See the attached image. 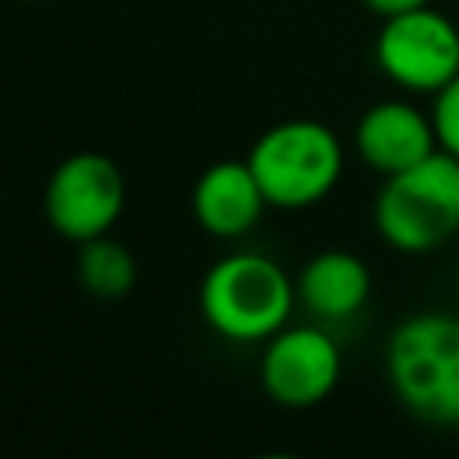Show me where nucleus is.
I'll return each mask as SVG.
<instances>
[{"instance_id":"1","label":"nucleus","mask_w":459,"mask_h":459,"mask_svg":"<svg viewBox=\"0 0 459 459\" xmlns=\"http://www.w3.org/2000/svg\"><path fill=\"white\" fill-rule=\"evenodd\" d=\"M373 226L394 251L423 255L459 233V158L434 151L430 158L384 176L373 201Z\"/></svg>"},{"instance_id":"2","label":"nucleus","mask_w":459,"mask_h":459,"mask_svg":"<svg viewBox=\"0 0 459 459\" xmlns=\"http://www.w3.org/2000/svg\"><path fill=\"white\" fill-rule=\"evenodd\" d=\"M387 380L398 402L427 423H459V319L416 312L387 341Z\"/></svg>"},{"instance_id":"3","label":"nucleus","mask_w":459,"mask_h":459,"mask_svg":"<svg viewBox=\"0 0 459 459\" xmlns=\"http://www.w3.org/2000/svg\"><path fill=\"white\" fill-rule=\"evenodd\" d=\"M197 301L215 333L230 341H265L287 326L298 290L280 262L258 251H237L204 273Z\"/></svg>"},{"instance_id":"4","label":"nucleus","mask_w":459,"mask_h":459,"mask_svg":"<svg viewBox=\"0 0 459 459\" xmlns=\"http://www.w3.org/2000/svg\"><path fill=\"white\" fill-rule=\"evenodd\" d=\"M247 165L262 183L269 208H308L337 186L344 147L330 126L316 118H287L255 140Z\"/></svg>"},{"instance_id":"5","label":"nucleus","mask_w":459,"mask_h":459,"mask_svg":"<svg viewBox=\"0 0 459 459\" xmlns=\"http://www.w3.org/2000/svg\"><path fill=\"white\" fill-rule=\"evenodd\" d=\"M377 68L409 93H437L459 72V29L430 7L384 18L373 43Z\"/></svg>"},{"instance_id":"6","label":"nucleus","mask_w":459,"mask_h":459,"mask_svg":"<svg viewBox=\"0 0 459 459\" xmlns=\"http://www.w3.org/2000/svg\"><path fill=\"white\" fill-rule=\"evenodd\" d=\"M126 208L122 169L97 151L68 154L43 186V215L50 230L82 244L108 233Z\"/></svg>"},{"instance_id":"7","label":"nucleus","mask_w":459,"mask_h":459,"mask_svg":"<svg viewBox=\"0 0 459 459\" xmlns=\"http://www.w3.org/2000/svg\"><path fill=\"white\" fill-rule=\"evenodd\" d=\"M262 391L283 409H312L341 380V348L323 326H280L258 362Z\"/></svg>"},{"instance_id":"8","label":"nucleus","mask_w":459,"mask_h":459,"mask_svg":"<svg viewBox=\"0 0 459 459\" xmlns=\"http://www.w3.org/2000/svg\"><path fill=\"white\" fill-rule=\"evenodd\" d=\"M355 151L359 158L380 172H402L437 151L430 111H420L409 100H377L355 122Z\"/></svg>"},{"instance_id":"9","label":"nucleus","mask_w":459,"mask_h":459,"mask_svg":"<svg viewBox=\"0 0 459 459\" xmlns=\"http://www.w3.org/2000/svg\"><path fill=\"white\" fill-rule=\"evenodd\" d=\"M194 219L212 237H240L247 233L262 212L269 208L262 183L255 179L247 158L244 161H215L201 172L190 194Z\"/></svg>"},{"instance_id":"10","label":"nucleus","mask_w":459,"mask_h":459,"mask_svg":"<svg viewBox=\"0 0 459 459\" xmlns=\"http://www.w3.org/2000/svg\"><path fill=\"white\" fill-rule=\"evenodd\" d=\"M369 287H373V280H369L366 262L351 251H341V247L312 255L301 265L298 280H294L298 301L316 319H348V316H355L366 305Z\"/></svg>"},{"instance_id":"11","label":"nucleus","mask_w":459,"mask_h":459,"mask_svg":"<svg viewBox=\"0 0 459 459\" xmlns=\"http://www.w3.org/2000/svg\"><path fill=\"white\" fill-rule=\"evenodd\" d=\"M75 276L82 283L86 294L93 298H104V301H115V298H126L136 283V262L129 255L126 244L111 240L108 233L100 237H90L79 244V258H75Z\"/></svg>"},{"instance_id":"12","label":"nucleus","mask_w":459,"mask_h":459,"mask_svg":"<svg viewBox=\"0 0 459 459\" xmlns=\"http://www.w3.org/2000/svg\"><path fill=\"white\" fill-rule=\"evenodd\" d=\"M430 97H434V104H430V122H434L437 147L459 158V72H455L437 93H430Z\"/></svg>"},{"instance_id":"13","label":"nucleus","mask_w":459,"mask_h":459,"mask_svg":"<svg viewBox=\"0 0 459 459\" xmlns=\"http://www.w3.org/2000/svg\"><path fill=\"white\" fill-rule=\"evenodd\" d=\"M362 4L380 18H394V14H405V11H416V7H430L434 0H362Z\"/></svg>"}]
</instances>
